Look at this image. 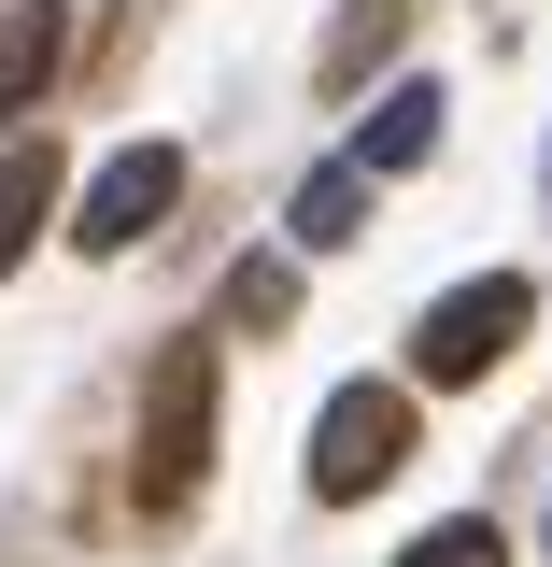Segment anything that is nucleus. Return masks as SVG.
<instances>
[{"label":"nucleus","mask_w":552,"mask_h":567,"mask_svg":"<svg viewBox=\"0 0 552 567\" xmlns=\"http://www.w3.org/2000/svg\"><path fill=\"white\" fill-rule=\"evenodd\" d=\"M212 468V341H170L142 369V440H128V496L142 511H185Z\"/></svg>","instance_id":"f257e3e1"},{"label":"nucleus","mask_w":552,"mask_h":567,"mask_svg":"<svg viewBox=\"0 0 552 567\" xmlns=\"http://www.w3.org/2000/svg\"><path fill=\"white\" fill-rule=\"evenodd\" d=\"M397 468H412V383H341L312 412V496L354 511V496H383Z\"/></svg>","instance_id":"f03ea898"},{"label":"nucleus","mask_w":552,"mask_h":567,"mask_svg":"<svg viewBox=\"0 0 552 567\" xmlns=\"http://www.w3.org/2000/svg\"><path fill=\"white\" fill-rule=\"evenodd\" d=\"M524 327H539V284H524V270L454 284V298H425V327H412V383H482Z\"/></svg>","instance_id":"7ed1b4c3"},{"label":"nucleus","mask_w":552,"mask_h":567,"mask_svg":"<svg viewBox=\"0 0 552 567\" xmlns=\"http://www.w3.org/2000/svg\"><path fill=\"white\" fill-rule=\"evenodd\" d=\"M170 199H185V142H128V156H100L71 241H85V256H128L142 227H170Z\"/></svg>","instance_id":"20e7f679"},{"label":"nucleus","mask_w":552,"mask_h":567,"mask_svg":"<svg viewBox=\"0 0 552 567\" xmlns=\"http://www.w3.org/2000/svg\"><path fill=\"white\" fill-rule=\"evenodd\" d=\"M58 43H71L58 0H0V128H29V100L58 85Z\"/></svg>","instance_id":"39448f33"},{"label":"nucleus","mask_w":552,"mask_h":567,"mask_svg":"<svg viewBox=\"0 0 552 567\" xmlns=\"http://www.w3.org/2000/svg\"><path fill=\"white\" fill-rule=\"evenodd\" d=\"M43 213H58V142L29 128V142H0V270L43 241Z\"/></svg>","instance_id":"423d86ee"},{"label":"nucleus","mask_w":552,"mask_h":567,"mask_svg":"<svg viewBox=\"0 0 552 567\" xmlns=\"http://www.w3.org/2000/svg\"><path fill=\"white\" fill-rule=\"evenodd\" d=\"M283 227H298V256H341L354 227H368V171H354V156H326V171L283 199Z\"/></svg>","instance_id":"0eeeda50"},{"label":"nucleus","mask_w":552,"mask_h":567,"mask_svg":"<svg viewBox=\"0 0 552 567\" xmlns=\"http://www.w3.org/2000/svg\"><path fill=\"white\" fill-rule=\"evenodd\" d=\"M439 156V85H383V114L354 142V171H425Z\"/></svg>","instance_id":"6e6552de"},{"label":"nucleus","mask_w":552,"mask_h":567,"mask_svg":"<svg viewBox=\"0 0 552 567\" xmlns=\"http://www.w3.org/2000/svg\"><path fill=\"white\" fill-rule=\"evenodd\" d=\"M397 29H412V0H341V29H326V100H354L368 71L397 58Z\"/></svg>","instance_id":"1a4fd4ad"},{"label":"nucleus","mask_w":552,"mask_h":567,"mask_svg":"<svg viewBox=\"0 0 552 567\" xmlns=\"http://www.w3.org/2000/svg\"><path fill=\"white\" fill-rule=\"evenodd\" d=\"M283 312H298V270H283V256H241V270H227V327H256V341H270Z\"/></svg>","instance_id":"9d476101"},{"label":"nucleus","mask_w":552,"mask_h":567,"mask_svg":"<svg viewBox=\"0 0 552 567\" xmlns=\"http://www.w3.org/2000/svg\"><path fill=\"white\" fill-rule=\"evenodd\" d=\"M397 567H510V539H496L482 511H454V525H425V539H412Z\"/></svg>","instance_id":"9b49d317"}]
</instances>
